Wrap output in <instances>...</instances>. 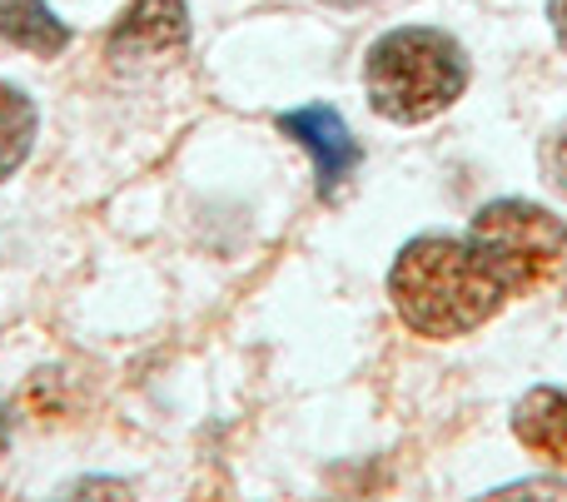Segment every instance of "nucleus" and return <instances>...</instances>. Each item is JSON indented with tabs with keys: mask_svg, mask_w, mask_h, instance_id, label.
Listing matches in <instances>:
<instances>
[{
	"mask_svg": "<svg viewBox=\"0 0 567 502\" xmlns=\"http://www.w3.org/2000/svg\"><path fill=\"white\" fill-rule=\"evenodd\" d=\"M513 433L533 458L567 468V394L563 388H533L513 408Z\"/></svg>",
	"mask_w": 567,
	"mask_h": 502,
	"instance_id": "423d86ee",
	"label": "nucleus"
},
{
	"mask_svg": "<svg viewBox=\"0 0 567 502\" xmlns=\"http://www.w3.org/2000/svg\"><path fill=\"white\" fill-rule=\"evenodd\" d=\"M548 25L558 35V45L567 50V0H548Z\"/></svg>",
	"mask_w": 567,
	"mask_h": 502,
	"instance_id": "f8f14e48",
	"label": "nucleus"
},
{
	"mask_svg": "<svg viewBox=\"0 0 567 502\" xmlns=\"http://www.w3.org/2000/svg\"><path fill=\"white\" fill-rule=\"evenodd\" d=\"M323 6H339V10H353V6H369V0H323Z\"/></svg>",
	"mask_w": 567,
	"mask_h": 502,
	"instance_id": "ddd939ff",
	"label": "nucleus"
},
{
	"mask_svg": "<svg viewBox=\"0 0 567 502\" xmlns=\"http://www.w3.org/2000/svg\"><path fill=\"white\" fill-rule=\"evenodd\" d=\"M0 45H16L50 60L70 45V25L45 0H0Z\"/></svg>",
	"mask_w": 567,
	"mask_h": 502,
	"instance_id": "0eeeda50",
	"label": "nucleus"
},
{
	"mask_svg": "<svg viewBox=\"0 0 567 502\" xmlns=\"http://www.w3.org/2000/svg\"><path fill=\"white\" fill-rule=\"evenodd\" d=\"M478 502H567V488L563 483H548V478H533V483L498 488V493H488V498H478Z\"/></svg>",
	"mask_w": 567,
	"mask_h": 502,
	"instance_id": "1a4fd4ad",
	"label": "nucleus"
},
{
	"mask_svg": "<svg viewBox=\"0 0 567 502\" xmlns=\"http://www.w3.org/2000/svg\"><path fill=\"white\" fill-rule=\"evenodd\" d=\"M369 105L393 125H423L443 115L468 90V55L449 30L403 25L389 30L363 55Z\"/></svg>",
	"mask_w": 567,
	"mask_h": 502,
	"instance_id": "f03ea898",
	"label": "nucleus"
},
{
	"mask_svg": "<svg viewBox=\"0 0 567 502\" xmlns=\"http://www.w3.org/2000/svg\"><path fill=\"white\" fill-rule=\"evenodd\" d=\"M389 299L399 318L423 338H458L503 308V284L488 274L478 249L449 234H419L389 269Z\"/></svg>",
	"mask_w": 567,
	"mask_h": 502,
	"instance_id": "f257e3e1",
	"label": "nucleus"
},
{
	"mask_svg": "<svg viewBox=\"0 0 567 502\" xmlns=\"http://www.w3.org/2000/svg\"><path fill=\"white\" fill-rule=\"evenodd\" d=\"M35 129H40L35 100H30L20 85H6V80H0V185L30 159Z\"/></svg>",
	"mask_w": 567,
	"mask_h": 502,
	"instance_id": "6e6552de",
	"label": "nucleus"
},
{
	"mask_svg": "<svg viewBox=\"0 0 567 502\" xmlns=\"http://www.w3.org/2000/svg\"><path fill=\"white\" fill-rule=\"evenodd\" d=\"M60 502H135L125 483H115V478H85V483H75Z\"/></svg>",
	"mask_w": 567,
	"mask_h": 502,
	"instance_id": "9d476101",
	"label": "nucleus"
},
{
	"mask_svg": "<svg viewBox=\"0 0 567 502\" xmlns=\"http://www.w3.org/2000/svg\"><path fill=\"white\" fill-rule=\"evenodd\" d=\"M473 249L503 294H538L567 274V224L533 199H493L473 219Z\"/></svg>",
	"mask_w": 567,
	"mask_h": 502,
	"instance_id": "7ed1b4c3",
	"label": "nucleus"
},
{
	"mask_svg": "<svg viewBox=\"0 0 567 502\" xmlns=\"http://www.w3.org/2000/svg\"><path fill=\"white\" fill-rule=\"evenodd\" d=\"M189 45V6L185 0H130L120 20L110 25L105 55L110 65H159V60L185 55Z\"/></svg>",
	"mask_w": 567,
	"mask_h": 502,
	"instance_id": "20e7f679",
	"label": "nucleus"
},
{
	"mask_svg": "<svg viewBox=\"0 0 567 502\" xmlns=\"http://www.w3.org/2000/svg\"><path fill=\"white\" fill-rule=\"evenodd\" d=\"M279 129L313 159V175H319V195L323 199L339 195V185L359 169V139H353V129L343 125V115L333 105L284 109Z\"/></svg>",
	"mask_w": 567,
	"mask_h": 502,
	"instance_id": "39448f33",
	"label": "nucleus"
},
{
	"mask_svg": "<svg viewBox=\"0 0 567 502\" xmlns=\"http://www.w3.org/2000/svg\"><path fill=\"white\" fill-rule=\"evenodd\" d=\"M548 169H553V185H558L563 195H567V129H563L558 139H553V149H548Z\"/></svg>",
	"mask_w": 567,
	"mask_h": 502,
	"instance_id": "9b49d317",
	"label": "nucleus"
}]
</instances>
